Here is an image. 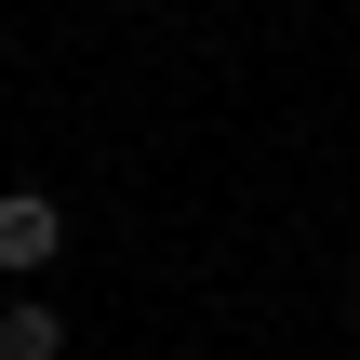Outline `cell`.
Wrapping results in <instances>:
<instances>
[{
  "label": "cell",
  "instance_id": "1",
  "mask_svg": "<svg viewBox=\"0 0 360 360\" xmlns=\"http://www.w3.org/2000/svg\"><path fill=\"white\" fill-rule=\"evenodd\" d=\"M53 254H67V214H53L40 187H0V267H13V281H40Z\"/></svg>",
  "mask_w": 360,
  "mask_h": 360
},
{
  "label": "cell",
  "instance_id": "2",
  "mask_svg": "<svg viewBox=\"0 0 360 360\" xmlns=\"http://www.w3.org/2000/svg\"><path fill=\"white\" fill-rule=\"evenodd\" d=\"M0 360H67V307L13 294V307H0Z\"/></svg>",
  "mask_w": 360,
  "mask_h": 360
}]
</instances>
